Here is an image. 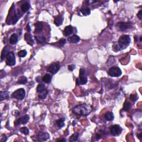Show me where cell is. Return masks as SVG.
<instances>
[{
	"label": "cell",
	"instance_id": "cell-1",
	"mask_svg": "<svg viewBox=\"0 0 142 142\" xmlns=\"http://www.w3.org/2000/svg\"><path fill=\"white\" fill-rule=\"evenodd\" d=\"M92 112V108L87 104H81L76 106L73 109V112L79 116H87Z\"/></svg>",
	"mask_w": 142,
	"mask_h": 142
},
{
	"label": "cell",
	"instance_id": "cell-2",
	"mask_svg": "<svg viewBox=\"0 0 142 142\" xmlns=\"http://www.w3.org/2000/svg\"><path fill=\"white\" fill-rule=\"evenodd\" d=\"M131 42V38L128 35H122L120 37L118 41V46L119 49H124L129 46Z\"/></svg>",
	"mask_w": 142,
	"mask_h": 142
},
{
	"label": "cell",
	"instance_id": "cell-3",
	"mask_svg": "<svg viewBox=\"0 0 142 142\" xmlns=\"http://www.w3.org/2000/svg\"><path fill=\"white\" fill-rule=\"evenodd\" d=\"M26 95V92L23 88H20L16 90L12 94V97L18 100H23Z\"/></svg>",
	"mask_w": 142,
	"mask_h": 142
},
{
	"label": "cell",
	"instance_id": "cell-4",
	"mask_svg": "<svg viewBox=\"0 0 142 142\" xmlns=\"http://www.w3.org/2000/svg\"><path fill=\"white\" fill-rule=\"evenodd\" d=\"M108 74L109 76L113 77H118L121 76L122 71L121 69L118 67H113L109 68L108 71Z\"/></svg>",
	"mask_w": 142,
	"mask_h": 142
},
{
	"label": "cell",
	"instance_id": "cell-5",
	"mask_svg": "<svg viewBox=\"0 0 142 142\" xmlns=\"http://www.w3.org/2000/svg\"><path fill=\"white\" fill-rule=\"evenodd\" d=\"M6 64L8 66H13L16 64V58L14 53L10 52L6 56Z\"/></svg>",
	"mask_w": 142,
	"mask_h": 142
},
{
	"label": "cell",
	"instance_id": "cell-6",
	"mask_svg": "<svg viewBox=\"0 0 142 142\" xmlns=\"http://www.w3.org/2000/svg\"><path fill=\"white\" fill-rule=\"evenodd\" d=\"M110 133L113 136H118L122 131V128L119 125H114L110 128Z\"/></svg>",
	"mask_w": 142,
	"mask_h": 142
},
{
	"label": "cell",
	"instance_id": "cell-7",
	"mask_svg": "<svg viewBox=\"0 0 142 142\" xmlns=\"http://www.w3.org/2000/svg\"><path fill=\"white\" fill-rule=\"evenodd\" d=\"M59 69H60V63L58 62H57L50 65L48 68V71L52 74H54L58 72Z\"/></svg>",
	"mask_w": 142,
	"mask_h": 142
},
{
	"label": "cell",
	"instance_id": "cell-8",
	"mask_svg": "<svg viewBox=\"0 0 142 142\" xmlns=\"http://www.w3.org/2000/svg\"><path fill=\"white\" fill-rule=\"evenodd\" d=\"M117 26L119 28V30L124 32L127 30L128 29L131 28L132 27V24L131 22H119L117 24Z\"/></svg>",
	"mask_w": 142,
	"mask_h": 142
},
{
	"label": "cell",
	"instance_id": "cell-9",
	"mask_svg": "<svg viewBox=\"0 0 142 142\" xmlns=\"http://www.w3.org/2000/svg\"><path fill=\"white\" fill-rule=\"evenodd\" d=\"M88 82V79L84 75H79V78L76 80V83L77 85H84L85 84Z\"/></svg>",
	"mask_w": 142,
	"mask_h": 142
},
{
	"label": "cell",
	"instance_id": "cell-10",
	"mask_svg": "<svg viewBox=\"0 0 142 142\" xmlns=\"http://www.w3.org/2000/svg\"><path fill=\"white\" fill-rule=\"evenodd\" d=\"M29 119H30V117H29L28 115L24 116L18 119L17 124L18 125V126H20L21 124H26L27 123H28Z\"/></svg>",
	"mask_w": 142,
	"mask_h": 142
},
{
	"label": "cell",
	"instance_id": "cell-11",
	"mask_svg": "<svg viewBox=\"0 0 142 142\" xmlns=\"http://www.w3.org/2000/svg\"><path fill=\"white\" fill-rule=\"evenodd\" d=\"M37 138L40 141H45L49 138V135L47 133L40 132L37 135Z\"/></svg>",
	"mask_w": 142,
	"mask_h": 142
},
{
	"label": "cell",
	"instance_id": "cell-12",
	"mask_svg": "<svg viewBox=\"0 0 142 142\" xmlns=\"http://www.w3.org/2000/svg\"><path fill=\"white\" fill-rule=\"evenodd\" d=\"M10 47L9 46H6L4 47V48L3 49L1 53V61H3V59H5V58H6V56L7 55V54L10 52Z\"/></svg>",
	"mask_w": 142,
	"mask_h": 142
},
{
	"label": "cell",
	"instance_id": "cell-13",
	"mask_svg": "<svg viewBox=\"0 0 142 142\" xmlns=\"http://www.w3.org/2000/svg\"><path fill=\"white\" fill-rule=\"evenodd\" d=\"M25 41H26L27 43L30 44L31 46H32L34 43L33 40L32 38L31 35H30V33H26L25 35Z\"/></svg>",
	"mask_w": 142,
	"mask_h": 142
},
{
	"label": "cell",
	"instance_id": "cell-14",
	"mask_svg": "<svg viewBox=\"0 0 142 142\" xmlns=\"http://www.w3.org/2000/svg\"><path fill=\"white\" fill-rule=\"evenodd\" d=\"M10 98L9 92L7 91H1L0 92V100L2 101L3 100H7Z\"/></svg>",
	"mask_w": 142,
	"mask_h": 142
},
{
	"label": "cell",
	"instance_id": "cell-15",
	"mask_svg": "<svg viewBox=\"0 0 142 142\" xmlns=\"http://www.w3.org/2000/svg\"><path fill=\"white\" fill-rule=\"evenodd\" d=\"M35 32L36 33H38L42 31L43 29V24L41 22H37L35 24Z\"/></svg>",
	"mask_w": 142,
	"mask_h": 142
},
{
	"label": "cell",
	"instance_id": "cell-16",
	"mask_svg": "<svg viewBox=\"0 0 142 142\" xmlns=\"http://www.w3.org/2000/svg\"><path fill=\"white\" fill-rule=\"evenodd\" d=\"M68 41L69 42L72 43H77L80 41V38L77 35H74L72 36L69 37L68 38Z\"/></svg>",
	"mask_w": 142,
	"mask_h": 142
},
{
	"label": "cell",
	"instance_id": "cell-17",
	"mask_svg": "<svg viewBox=\"0 0 142 142\" xmlns=\"http://www.w3.org/2000/svg\"><path fill=\"white\" fill-rule=\"evenodd\" d=\"M18 37L16 34H12L10 38V43L11 44H15L18 42Z\"/></svg>",
	"mask_w": 142,
	"mask_h": 142
},
{
	"label": "cell",
	"instance_id": "cell-18",
	"mask_svg": "<svg viewBox=\"0 0 142 142\" xmlns=\"http://www.w3.org/2000/svg\"><path fill=\"white\" fill-rule=\"evenodd\" d=\"M73 33V27L72 26H68L64 30V33L66 36H70Z\"/></svg>",
	"mask_w": 142,
	"mask_h": 142
},
{
	"label": "cell",
	"instance_id": "cell-19",
	"mask_svg": "<svg viewBox=\"0 0 142 142\" xmlns=\"http://www.w3.org/2000/svg\"><path fill=\"white\" fill-rule=\"evenodd\" d=\"M63 18L61 16H57L54 18V24L57 26H59L63 23Z\"/></svg>",
	"mask_w": 142,
	"mask_h": 142
},
{
	"label": "cell",
	"instance_id": "cell-20",
	"mask_svg": "<svg viewBox=\"0 0 142 142\" xmlns=\"http://www.w3.org/2000/svg\"><path fill=\"white\" fill-rule=\"evenodd\" d=\"M104 118L108 121H112L114 118V114L112 112H108L104 115Z\"/></svg>",
	"mask_w": 142,
	"mask_h": 142
},
{
	"label": "cell",
	"instance_id": "cell-21",
	"mask_svg": "<svg viewBox=\"0 0 142 142\" xmlns=\"http://www.w3.org/2000/svg\"><path fill=\"white\" fill-rule=\"evenodd\" d=\"M52 78V77L51 74H46L44 75L43 77L42 81L46 83H49L51 82Z\"/></svg>",
	"mask_w": 142,
	"mask_h": 142
},
{
	"label": "cell",
	"instance_id": "cell-22",
	"mask_svg": "<svg viewBox=\"0 0 142 142\" xmlns=\"http://www.w3.org/2000/svg\"><path fill=\"white\" fill-rule=\"evenodd\" d=\"M35 38L36 39V41L38 43L42 44L46 42V38L43 36H35Z\"/></svg>",
	"mask_w": 142,
	"mask_h": 142
},
{
	"label": "cell",
	"instance_id": "cell-23",
	"mask_svg": "<svg viewBox=\"0 0 142 142\" xmlns=\"http://www.w3.org/2000/svg\"><path fill=\"white\" fill-rule=\"evenodd\" d=\"M64 121H65V119L64 118H62L58 119L56 121V124L58 127L59 128H62L63 126H64Z\"/></svg>",
	"mask_w": 142,
	"mask_h": 142
},
{
	"label": "cell",
	"instance_id": "cell-24",
	"mask_svg": "<svg viewBox=\"0 0 142 142\" xmlns=\"http://www.w3.org/2000/svg\"><path fill=\"white\" fill-rule=\"evenodd\" d=\"M30 4H29L28 3H27V2L22 4L21 5V8L22 11L24 12H27L29 9H30Z\"/></svg>",
	"mask_w": 142,
	"mask_h": 142
},
{
	"label": "cell",
	"instance_id": "cell-25",
	"mask_svg": "<svg viewBox=\"0 0 142 142\" xmlns=\"http://www.w3.org/2000/svg\"><path fill=\"white\" fill-rule=\"evenodd\" d=\"M80 12L82 13V15H84V16H87V15H89L90 13V10L89 8L88 7H84V8H82V9L80 10Z\"/></svg>",
	"mask_w": 142,
	"mask_h": 142
},
{
	"label": "cell",
	"instance_id": "cell-26",
	"mask_svg": "<svg viewBox=\"0 0 142 142\" xmlns=\"http://www.w3.org/2000/svg\"><path fill=\"white\" fill-rule=\"evenodd\" d=\"M46 89V88L45 85L42 83H40V84L38 85V86L37 87V91L39 93L43 92L44 90H45Z\"/></svg>",
	"mask_w": 142,
	"mask_h": 142
},
{
	"label": "cell",
	"instance_id": "cell-27",
	"mask_svg": "<svg viewBox=\"0 0 142 142\" xmlns=\"http://www.w3.org/2000/svg\"><path fill=\"white\" fill-rule=\"evenodd\" d=\"M27 82V78L25 76H22L18 78L17 83L18 84H24Z\"/></svg>",
	"mask_w": 142,
	"mask_h": 142
},
{
	"label": "cell",
	"instance_id": "cell-28",
	"mask_svg": "<svg viewBox=\"0 0 142 142\" xmlns=\"http://www.w3.org/2000/svg\"><path fill=\"white\" fill-rule=\"evenodd\" d=\"M78 136H79V134L78 133H75V134H73V135L70 137L69 139V142H76L77 141L78 138Z\"/></svg>",
	"mask_w": 142,
	"mask_h": 142
},
{
	"label": "cell",
	"instance_id": "cell-29",
	"mask_svg": "<svg viewBox=\"0 0 142 142\" xmlns=\"http://www.w3.org/2000/svg\"><path fill=\"white\" fill-rule=\"evenodd\" d=\"M47 94H48V90L47 89H46L45 90H44L43 92L39 93V97H40V98H41V99H45L46 98V97H47Z\"/></svg>",
	"mask_w": 142,
	"mask_h": 142
},
{
	"label": "cell",
	"instance_id": "cell-30",
	"mask_svg": "<svg viewBox=\"0 0 142 142\" xmlns=\"http://www.w3.org/2000/svg\"><path fill=\"white\" fill-rule=\"evenodd\" d=\"M131 104L130 103L128 102H126L124 103V106H123V109L125 111H128V110H129L130 108H131Z\"/></svg>",
	"mask_w": 142,
	"mask_h": 142
},
{
	"label": "cell",
	"instance_id": "cell-31",
	"mask_svg": "<svg viewBox=\"0 0 142 142\" xmlns=\"http://www.w3.org/2000/svg\"><path fill=\"white\" fill-rule=\"evenodd\" d=\"M20 131L21 133H23V134L25 135H26V136H27V135H28L29 134V132H30V131H29V129H28V128L26 127V126H23V127L21 128Z\"/></svg>",
	"mask_w": 142,
	"mask_h": 142
},
{
	"label": "cell",
	"instance_id": "cell-32",
	"mask_svg": "<svg viewBox=\"0 0 142 142\" xmlns=\"http://www.w3.org/2000/svg\"><path fill=\"white\" fill-rule=\"evenodd\" d=\"M27 51L26 50H21L18 53V55L20 57H25L27 55Z\"/></svg>",
	"mask_w": 142,
	"mask_h": 142
},
{
	"label": "cell",
	"instance_id": "cell-33",
	"mask_svg": "<svg viewBox=\"0 0 142 142\" xmlns=\"http://www.w3.org/2000/svg\"><path fill=\"white\" fill-rule=\"evenodd\" d=\"M138 97L135 95H133V94H131V95H130V99H131L132 101H136V100H138Z\"/></svg>",
	"mask_w": 142,
	"mask_h": 142
},
{
	"label": "cell",
	"instance_id": "cell-34",
	"mask_svg": "<svg viewBox=\"0 0 142 142\" xmlns=\"http://www.w3.org/2000/svg\"><path fill=\"white\" fill-rule=\"evenodd\" d=\"M66 40L64 38H62L59 41V44H60L61 46H63L66 44Z\"/></svg>",
	"mask_w": 142,
	"mask_h": 142
},
{
	"label": "cell",
	"instance_id": "cell-35",
	"mask_svg": "<svg viewBox=\"0 0 142 142\" xmlns=\"http://www.w3.org/2000/svg\"><path fill=\"white\" fill-rule=\"evenodd\" d=\"M75 66L73 64H71V65H69L68 66V69L70 71H73V70L75 69Z\"/></svg>",
	"mask_w": 142,
	"mask_h": 142
},
{
	"label": "cell",
	"instance_id": "cell-36",
	"mask_svg": "<svg viewBox=\"0 0 142 142\" xmlns=\"http://www.w3.org/2000/svg\"><path fill=\"white\" fill-rule=\"evenodd\" d=\"M137 16L138 17V18H139V19L141 20L142 18V10H140V11H139V12L138 13Z\"/></svg>",
	"mask_w": 142,
	"mask_h": 142
},
{
	"label": "cell",
	"instance_id": "cell-37",
	"mask_svg": "<svg viewBox=\"0 0 142 142\" xmlns=\"http://www.w3.org/2000/svg\"><path fill=\"white\" fill-rule=\"evenodd\" d=\"M7 141V138H6V136H5V137H3V138H2V139H1V142H6Z\"/></svg>",
	"mask_w": 142,
	"mask_h": 142
},
{
	"label": "cell",
	"instance_id": "cell-38",
	"mask_svg": "<svg viewBox=\"0 0 142 142\" xmlns=\"http://www.w3.org/2000/svg\"><path fill=\"white\" fill-rule=\"evenodd\" d=\"M142 136V133H140L138 135V137H139V138L141 140V138H142V136Z\"/></svg>",
	"mask_w": 142,
	"mask_h": 142
},
{
	"label": "cell",
	"instance_id": "cell-39",
	"mask_svg": "<svg viewBox=\"0 0 142 142\" xmlns=\"http://www.w3.org/2000/svg\"><path fill=\"white\" fill-rule=\"evenodd\" d=\"M27 28H28V32H30V26H29V24H28V25H27Z\"/></svg>",
	"mask_w": 142,
	"mask_h": 142
},
{
	"label": "cell",
	"instance_id": "cell-40",
	"mask_svg": "<svg viewBox=\"0 0 142 142\" xmlns=\"http://www.w3.org/2000/svg\"><path fill=\"white\" fill-rule=\"evenodd\" d=\"M58 141H64V142H65L66 141V140L65 139H59V140H58Z\"/></svg>",
	"mask_w": 142,
	"mask_h": 142
},
{
	"label": "cell",
	"instance_id": "cell-41",
	"mask_svg": "<svg viewBox=\"0 0 142 142\" xmlns=\"http://www.w3.org/2000/svg\"><path fill=\"white\" fill-rule=\"evenodd\" d=\"M142 37H140V41L142 42Z\"/></svg>",
	"mask_w": 142,
	"mask_h": 142
}]
</instances>
